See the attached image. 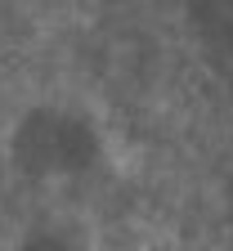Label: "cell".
I'll return each instance as SVG.
<instances>
[{"label":"cell","mask_w":233,"mask_h":251,"mask_svg":"<svg viewBox=\"0 0 233 251\" xmlns=\"http://www.w3.org/2000/svg\"><path fill=\"white\" fill-rule=\"evenodd\" d=\"M5 251H94V233L72 211H45L27 220Z\"/></svg>","instance_id":"obj_1"}]
</instances>
